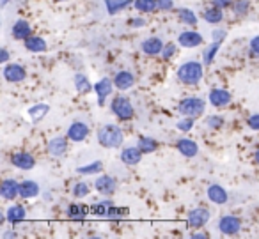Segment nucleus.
Returning a JSON list of instances; mask_svg holds the SVG:
<instances>
[{
	"instance_id": "obj_1",
	"label": "nucleus",
	"mask_w": 259,
	"mask_h": 239,
	"mask_svg": "<svg viewBox=\"0 0 259 239\" xmlns=\"http://www.w3.org/2000/svg\"><path fill=\"white\" fill-rule=\"evenodd\" d=\"M124 142L122 129L115 124H105L98 129V144L105 149H117Z\"/></svg>"
},
{
	"instance_id": "obj_2",
	"label": "nucleus",
	"mask_w": 259,
	"mask_h": 239,
	"mask_svg": "<svg viewBox=\"0 0 259 239\" xmlns=\"http://www.w3.org/2000/svg\"><path fill=\"white\" fill-rule=\"evenodd\" d=\"M202 75H204V68L197 61H188L178 68V78L181 83H187V85L199 83L202 80Z\"/></svg>"
},
{
	"instance_id": "obj_3",
	"label": "nucleus",
	"mask_w": 259,
	"mask_h": 239,
	"mask_svg": "<svg viewBox=\"0 0 259 239\" xmlns=\"http://www.w3.org/2000/svg\"><path fill=\"white\" fill-rule=\"evenodd\" d=\"M206 110V101L202 98L192 96V98H185V100L180 101L178 105V112H180L183 117H199L202 115Z\"/></svg>"
},
{
	"instance_id": "obj_4",
	"label": "nucleus",
	"mask_w": 259,
	"mask_h": 239,
	"mask_svg": "<svg viewBox=\"0 0 259 239\" xmlns=\"http://www.w3.org/2000/svg\"><path fill=\"white\" fill-rule=\"evenodd\" d=\"M112 112L117 115L121 121H128L135 115V108L132 105V101L128 100L126 96H117L112 100V105H110Z\"/></svg>"
},
{
	"instance_id": "obj_5",
	"label": "nucleus",
	"mask_w": 259,
	"mask_h": 239,
	"mask_svg": "<svg viewBox=\"0 0 259 239\" xmlns=\"http://www.w3.org/2000/svg\"><path fill=\"white\" fill-rule=\"evenodd\" d=\"M219 230L224 235H234L241 230V220L233 214H226L219 220Z\"/></svg>"
},
{
	"instance_id": "obj_6",
	"label": "nucleus",
	"mask_w": 259,
	"mask_h": 239,
	"mask_svg": "<svg viewBox=\"0 0 259 239\" xmlns=\"http://www.w3.org/2000/svg\"><path fill=\"white\" fill-rule=\"evenodd\" d=\"M2 73H4V78L11 83H20L27 78L25 68L20 64H15V62H13V64H6L4 69H2Z\"/></svg>"
},
{
	"instance_id": "obj_7",
	"label": "nucleus",
	"mask_w": 259,
	"mask_h": 239,
	"mask_svg": "<svg viewBox=\"0 0 259 239\" xmlns=\"http://www.w3.org/2000/svg\"><path fill=\"white\" fill-rule=\"evenodd\" d=\"M89 131L91 129L85 122L75 121V122H71L68 128V138L71 140V142H83V140L89 136Z\"/></svg>"
},
{
	"instance_id": "obj_8",
	"label": "nucleus",
	"mask_w": 259,
	"mask_h": 239,
	"mask_svg": "<svg viewBox=\"0 0 259 239\" xmlns=\"http://www.w3.org/2000/svg\"><path fill=\"white\" fill-rule=\"evenodd\" d=\"M209 216H211V213L206 207H195V209H192L188 213V225L195 228H201L209 221Z\"/></svg>"
},
{
	"instance_id": "obj_9",
	"label": "nucleus",
	"mask_w": 259,
	"mask_h": 239,
	"mask_svg": "<svg viewBox=\"0 0 259 239\" xmlns=\"http://www.w3.org/2000/svg\"><path fill=\"white\" fill-rule=\"evenodd\" d=\"M178 43L183 48H197L204 43V37L195 30H185L178 36Z\"/></svg>"
},
{
	"instance_id": "obj_10",
	"label": "nucleus",
	"mask_w": 259,
	"mask_h": 239,
	"mask_svg": "<svg viewBox=\"0 0 259 239\" xmlns=\"http://www.w3.org/2000/svg\"><path fill=\"white\" fill-rule=\"evenodd\" d=\"M208 100H209V103H211L213 107L222 108V107H227V105L231 103V100H233V96H231L229 90L220 89V87H215V89L209 90Z\"/></svg>"
},
{
	"instance_id": "obj_11",
	"label": "nucleus",
	"mask_w": 259,
	"mask_h": 239,
	"mask_svg": "<svg viewBox=\"0 0 259 239\" xmlns=\"http://www.w3.org/2000/svg\"><path fill=\"white\" fill-rule=\"evenodd\" d=\"M94 186H96V189L101 193V195H114L115 189H117V182H115L114 177H110V175H100V177L96 179V182H94Z\"/></svg>"
},
{
	"instance_id": "obj_12",
	"label": "nucleus",
	"mask_w": 259,
	"mask_h": 239,
	"mask_svg": "<svg viewBox=\"0 0 259 239\" xmlns=\"http://www.w3.org/2000/svg\"><path fill=\"white\" fill-rule=\"evenodd\" d=\"M20 195V182L15 179H4L0 184V197L4 200H15Z\"/></svg>"
},
{
	"instance_id": "obj_13",
	"label": "nucleus",
	"mask_w": 259,
	"mask_h": 239,
	"mask_svg": "<svg viewBox=\"0 0 259 239\" xmlns=\"http://www.w3.org/2000/svg\"><path fill=\"white\" fill-rule=\"evenodd\" d=\"M11 163L20 170H32L36 167V160L29 153H15L11 156Z\"/></svg>"
},
{
	"instance_id": "obj_14",
	"label": "nucleus",
	"mask_w": 259,
	"mask_h": 239,
	"mask_svg": "<svg viewBox=\"0 0 259 239\" xmlns=\"http://www.w3.org/2000/svg\"><path fill=\"white\" fill-rule=\"evenodd\" d=\"M163 46H165V43H163L160 37H148V39H144L141 43V50L144 52L146 55H151V57L162 55Z\"/></svg>"
},
{
	"instance_id": "obj_15",
	"label": "nucleus",
	"mask_w": 259,
	"mask_h": 239,
	"mask_svg": "<svg viewBox=\"0 0 259 239\" xmlns=\"http://www.w3.org/2000/svg\"><path fill=\"white\" fill-rule=\"evenodd\" d=\"M114 85L115 83H112L110 78H101L100 82L94 85V90H96V94H98V105H100V107L105 105L107 98L110 96L112 90H114Z\"/></svg>"
},
{
	"instance_id": "obj_16",
	"label": "nucleus",
	"mask_w": 259,
	"mask_h": 239,
	"mask_svg": "<svg viewBox=\"0 0 259 239\" xmlns=\"http://www.w3.org/2000/svg\"><path fill=\"white\" fill-rule=\"evenodd\" d=\"M114 83H115V89H119V90H128V89H132V87L135 85V76H134V73L122 69V71H119L117 75L114 76Z\"/></svg>"
},
{
	"instance_id": "obj_17",
	"label": "nucleus",
	"mask_w": 259,
	"mask_h": 239,
	"mask_svg": "<svg viewBox=\"0 0 259 239\" xmlns=\"http://www.w3.org/2000/svg\"><path fill=\"white\" fill-rule=\"evenodd\" d=\"M68 151V138L64 136H54V138L48 142V153L54 158H61Z\"/></svg>"
},
{
	"instance_id": "obj_18",
	"label": "nucleus",
	"mask_w": 259,
	"mask_h": 239,
	"mask_svg": "<svg viewBox=\"0 0 259 239\" xmlns=\"http://www.w3.org/2000/svg\"><path fill=\"white\" fill-rule=\"evenodd\" d=\"M206 195H208V199L211 200L213 204H217V206H222V204H226L227 199H229L226 188L220 186V184H209Z\"/></svg>"
},
{
	"instance_id": "obj_19",
	"label": "nucleus",
	"mask_w": 259,
	"mask_h": 239,
	"mask_svg": "<svg viewBox=\"0 0 259 239\" xmlns=\"http://www.w3.org/2000/svg\"><path fill=\"white\" fill-rule=\"evenodd\" d=\"M142 154L144 153L141 151V147H124L121 153V161L128 167H134L142 160Z\"/></svg>"
},
{
	"instance_id": "obj_20",
	"label": "nucleus",
	"mask_w": 259,
	"mask_h": 239,
	"mask_svg": "<svg viewBox=\"0 0 259 239\" xmlns=\"http://www.w3.org/2000/svg\"><path fill=\"white\" fill-rule=\"evenodd\" d=\"M176 147L185 158H195L199 154V146L190 138H180L176 142Z\"/></svg>"
},
{
	"instance_id": "obj_21",
	"label": "nucleus",
	"mask_w": 259,
	"mask_h": 239,
	"mask_svg": "<svg viewBox=\"0 0 259 239\" xmlns=\"http://www.w3.org/2000/svg\"><path fill=\"white\" fill-rule=\"evenodd\" d=\"M11 34L16 41H25L27 37H30L32 34V29H30V23L27 20H18V22L13 25Z\"/></svg>"
},
{
	"instance_id": "obj_22",
	"label": "nucleus",
	"mask_w": 259,
	"mask_h": 239,
	"mask_svg": "<svg viewBox=\"0 0 259 239\" xmlns=\"http://www.w3.org/2000/svg\"><path fill=\"white\" fill-rule=\"evenodd\" d=\"M48 112H50V105L37 103V105H34V107H30L29 110H27V115H29L32 122H39V121H43V119L47 117Z\"/></svg>"
},
{
	"instance_id": "obj_23",
	"label": "nucleus",
	"mask_w": 259,
	"mask_h": 239,
	"mask_svg": "<svg viewBox=\"0 0 259 239\" xmlns=\"http://www.w3.org/2000/svg\"><path fill=\"white\" fill-rule=\"evenodd\" d=\"M39 184H37L36 181H23L20 182V197H23V199H34V197L39 195Z\"/></svg>"
},
{
	"instance_id": "obj_24",
	"label": "nucleus",
	"mask_w": 259,
	"mask_h": 239,
	"mask_svg": "<svg viewBox=\"0 0 259 239\" xmlns=\"http://www.w3.org/2000/svg\"><path fill=\"white\" fill-rule=\"evenodd\" d=\"M27 216V211L23 206H20V204H15V206H11L8 209V213H6V220L9 221V223H18V221H23Z\"/></svg>"
},
{
	"instance_id": "obj_25",
	"label": "nucleus",
	"mask_w": 259,
	"mask_h": 239,
	"mask_svg": "<svg viewBox=\"0 0 259 239\" xmlns=\"http://www.w3.org/2000/svg\"><path fill=\"white\" fill-rule=\"evenodd\" d=\"M23 43H25L27 50L32 52V54H41V52H47V41H45L43 37H39V36L27 37Z\"/></svg>"
},
{
	"instance_id": "obj_26",
	"label": "nucleus",
	"mask_w": 259,
	"mask_h": 239,
	"mask_svg": "<svg viewBox=\"0 0 259 239\" xmlns=\"http://www.w3.org/2000/svg\"><path fill=\"white\" fill-rule=\"evenodd\" d=\"M202 18H204V22L211 23V25H219V23L224 20V13H222V9H220V8L213 6V8L206 9V11L202 13Z\"/></svg>"
},
{
	"instance_id": "obj_27",
	"label": "nucleus",
	"mask_w": 259,
	"mask_h": 239,
	"mask_svg": "<svg viewBox=\"0 0 259 239\" xmlns=\"http://www.w3.org/2000/svg\"><path fill=\"white\" fill-rule=\"evenodd\" d=\"M73 82H75V87L80 94H87L94 89V85L89 82V78H87L85 75H82V73H76V75L73 76Z\"/></svg>"
},
{
	"instance_id": "obj_28",
	"label": "nucleus",
	"mask_w": 259,
	"mask_h": 239,
	"mask_svg": "<svg viewBox=\"0 0 259 239\" xmlns=\"http://www.w3.org/2000/svg\"><path fill=\"white\" fill-rule=\"evenodd\" d=\"M134 0H105V6H107L108 15H117L119 11L126 9Z\"/></svg>"
},
{
	"instance_id": "obj_29",
	"label": "nucleus",
	"mask_w": 259,
	"mask_h": 239,
	"mask_svg": "<svg viewBox=\"0 0 259 239\" xmlns=\"http://www.w3.org/2000/svg\"><path fill=\"white\" fill-rule=\"evenodd\" d=\"M139 147H141V151L144 154H151L158 149V142L155 138H151V136H141L139 138Z\"/></svg>"
},
{
	"instance_id": "obj_30",
	"label": "nucleus",
	"mask_w": 259,
	"mask_h": 239,
	"mask_svg": "<svg viewBox=\"0 0 259 239\" xmlns=\"http://www.w3.org/2000/svg\"><path fill=\"white\" fill-rule=\"evenodd\" d=\"M87 213H89V209L85 206H82V204H71L68 207V216L71 220H83L87 216Z\"/></svg>"
},
{
	"instance_id": "obj_31",
	"label": "nucleus",
	"mask_w": 259,
	"mask_h": 239,
	"mask_svg": "<svg viewBox=\"0 0 259 239\" xmlns=\"http://www.w3.org/2000/svg\"><path fill=\"white\" fill-rule=\"evenodd\" d=\"M101 170H103V163H101V161H93V163L83 165V167H78V168H76V172H78L80 175H93V174H100Z\"/></svg>"
},
{
	"instance_id": "obj_32",
	"label": "nucleus",
	"mask_w": 259,
	"mask_h": 239,
	"mask_svg": "<svg viewBox=\"0 0 259 239\" xmlns=\"http://www.w3.org/2000/svg\"><path fill=\"white\" fill-rule=\"evenodd\" d=\"M220 44H222V41H213V43L204 50V55H202V59H204V64L206 66H209L213 61H215L217 52L220 50Z\"/></svg>"
},
{
	"instance_id": "obj_33",
	"label": "nucleus",
	"mask_w": 259,
	"mask_h": 239,
	"mask_svg": "<svg viewBox=\"0 0 259 239\" xmlns=\"http://www.w3.org/2000/svg\"><path fill=\"white\" fill-rule=\"evenodd\" d=\"M134 6L139 13H153L156 9V0H134Z\"/></svg>"
},
{
	"instance_id": "obj_34",
	"label": "nucleus",
	"mask_w": 259,
	"mask_h": 239,
	"mask_svg": "<svg viewBox=\"0 0 259 239\" xmlns=\"http://www.w3.org/2000/svg\"><path fill=\"white\" fill-rule=\"evenodd\" d=\"M178 18H180L181 23H185V25H195L197 23V16H195V13L192 11V9H180L178 11Z\"/></svg>"
},
{
	"instance_id": "obj_35",
	"label": "nucleus",
	"mask_w": 259,
	"mask_h": 239,
	"mask_svg": "<svg viewBox=\"0 0 259 239\" xmlns=\"http://www.w3.org/2000/svg\"><path fill=\"white\" fill-rule=\"evenodd\" d=\"M110 206H114L110 200H103V202L94 204V206L91 207V213L96 214V216H107V214H108V207H110Z\"/></svg>"
},
{
	"instance_id": "obj_36",
	"label": "nucleus",
	"mask_w": 259,
	"mask_h": 239,
	"mask_svg": "<svg viewBox=\"0 0 259 239\" xmlns=\"http://www.w3.org/2000/svg\"><path fill=\"white\" fill-rule=\"evenodd\" d=\"M248 9H250V2L248 0H238L233 4V11L236 16H247Z\"/></svg>"
},
{
	"instance_id": "obj_37",
	"label": "nucleus",
	"mask_w": 259,
	"mask_h": 239,
	"mask_svg": "<svg viewBox=\"0 0 259 239\" xmlns=\"http://www.w3.org/2000/svg\"><path fill=\"white\" fill-rule=\"evenodd\" d=\"M91 192L89 184L87 182H76L75 188H73V195L76 197V199H83V197H87Z\"/></svg>"
},
{
	"instance_id": "obj_38",
	"label": "nucleus",
	"mask_w": 259,
	"mask_h": 239,
	"mask_svg": "<svg viewBox=\"0 0 259 239\" xmlns=\"http://www.w3.org/2000/svg\"><path fill=\"white\" fill-rule=\"evenodd\" d=\"M194 122H195L194 117H183V119H180V121H178L176 128L180 129V131L187 133V131H190V129L194 128Z\"/></svg>"
},
{
	"instance_id": "obj_39",
	"label": "nucleus",
	"mask_w": 259,
	"mask_h": 239,
	"mask_svg": "<svg viewBox=\"0 0 259 239\" xmlns=\"http://www.w3.org/2000/svg\"><path fill=\"white\" fill-rule=\"evenodd\" d=\"M206 126H208L209 129H220L224 126V119L220 117V115H209V117L206 119Z\"/></svg>"
},
{
	"instance_id": "obj_40",
	"label": "nucleus",
	"mask_w": 259,
	"mask_h": 239,
	"mask_svg": "<svg viewBox=\"0 0 259 239\" xmlns=\"http://www.w3.org/2000/svg\"><path fill=\"white\" fill-rule=\"evenodd\" d=\"M124 214H128V209H124V207H115V206H110L108 207V214L107 216L108 218H122Z\"/></svg>"
},
{
	"instance_id": "obj_41",
	"label": "nucleus",
	"mask_w": 259,
	"mask_h": 239,
	"mask_svg": "<svg viewBox=\"0 0 259 239\" xmlns=\"http://www.w3.org/2000/svg\"><path fill=\"white\" fill-rule=\"evenodd\" d=\"M176 54V44L174 43H167L165 46H163L162 50V59H165V61H169L172 55Z\"/></svg>"
},
{
	"instance_id": "obj_42",
	"label": "nucleus",
	"mask_w": 259,
	"mask_h": 239,
	"mask_svg": "<svg viewBox=\"0 0 259 239\" xmlns=\"http://www.w3.org/2000/svg\"><path fill=\"white\" fill-rule=\"evenodd\" d=\"M156 9L170 11V9H174V0H156Z\"/></svg>"
},
{
	"instance_id": "obj_43",
	"label": "nucleus",
	"mask_w": 259,
	"mask_h": 239,
	"mask_svg": "<svg viewBox=\"0 0 259 239\" xmlns=\"http://www.w3.org/2000/svg\"><path fill=\"white\" fill-rule=\"evenodd\" d=\"M247 126L254 131H259V114H254L247 119Z\"/></svg>"
},
{
	"instance_id": "obj_44",
	"label": "nucleus",
	"mask_w": 259,
	"mask_h": 239,
	"mask_svg": "<svg viewBox=\"0 0 259 239\" xmlns=\"http://www.w3.org/2000/svg\"><path fill=\"white\" fill-rule=\"evenodd\" d=\"M226 36H227V30H224V29L213 30V34H211L213 41H224V37H226Z\"/></svg>"
},
{
	"instance_id": "obj_45",
	"label": "nucleus",
	"mask_w": 259,
	"mask_h": 239,
	"mask_svg": "<svg viewBox=\"0 0 259 239\" xmlns=\"http://www.w3.org/2000/svg\"><path fill=\"white\" fill-rule=\"evenodd\" d=\"M213 6H217L220 9H226L229 6H233V0H213Z\"/></svg>"
},
{
	"instance_id": "obj_46",
	"label": "nucleus",
	"mask_w": 259,
	"mask_h": 239,
	"mask_svg": "<svg viewBox=\"0 0 259 239\" xmlns=\"http://www.w3.org/2000/svg\"><path fill=\"white\" fill-rule=\"evenodd\" d=\"M250 50H252V54L259 55V36H255L250 39Z\"/></svg>"
},
{
	"instance_id": "obj_47",
	"label": "nucleus",
	"mask_w": 259,
	"mask_h": 239,
	"mask_svg": "<svg viewBox=\"0 0 259 239\" xmlns=\"http://www.w3.org/2000/svg\"><path fill=\"white\" fill-rule=\"evenodd\" d=\"M130 25H132V27H144L146 25V20L142 18V16H141V18H134L132 22H130Z\"/></svg>"
},
{
	"instance_id": "obj_48",
	"label": "nucleus",
	"mask_w": 259,
	"mask_h": 239,
	"mask_svg": "<svg viewBox=\"0 0 259 239\" xmlns=\"http://www.w3.org/2000/svg\"><path fill=\"white\" fill-rule=\"evenodd\" d=\"M8 61H9V52L6 50V48H2V52H0V62H2V64H8Z\"/></svg>"
},
{
	"instance_id": "obj_49",
	"label": "nucleus",
	"mask_w": 259,
	"mask_h": 239,
	"mask_svg": "<svg viewBox=\"0 0 259 239\" xmlns=\"http://www.w3.org/2000/svg\"><path fill=\"white\" fill-rule=\"evenodd\" d=\"M192 237H194V239H206V237H208V234H206V232H194V234H192Z\"/></svg>"
},
{
	"instance_id": "obj_50",
	"label": "nucleus",
	"mask_w": 259,
	"mask_h": 239,
	"mask_svg": "<svg viewBox=\"0 0 259 239\" xmlns=\"http://www.w3.org/2000/svg\"><path fill=\"white\" fill-rule=\"evenodd\" d=\"M16 232H13V230H8V232H4V237H16Z\"/></svg>"
},
{
	"instance_id": "obj_51",
	"label": "nucleus",
	"mask_w": 259,
	"mask_h": 239,
	"mask_svg": "<svg viewBox=\"0 0 259 239\" xmlns=\"http://www.w3.org/2000/svg\"><path fill=\"white\" fill-rule=\"evenodd\" d=\"M9 2H11V0H0V6H2V8H6V6H8Z\"/></svg>"
},
{
	"instance_id": "obj_52",
	"label": "nucleus",
	"mask_w": 259,
	"mask_h": 239,
	"mask_svg": "<svg viewBox=\"0 0 259 239\" xmlns=\"http://www.w3.org/2000/svg\"><path fill=\"white\" fill-rule=\"evenodd\" d=\"M254 158H255V161H257V163H259V149L255 151V156H254Z\"/></svg>"
},
{
	"instance_id": "obj_53",
	"label": "nucleus",
	"mask_w": 259,
	"mask_h": 239,
	"mask_svg": "<svg viewBox=\"0 0 259 239\" xmlns=\"http://www.w3.org/2000/svg\"><path fill=\"white\" fill-rule=\"evenodd\" d=\"M55 2H64V0H55Z\"/></svg>"
}]
</instances>
